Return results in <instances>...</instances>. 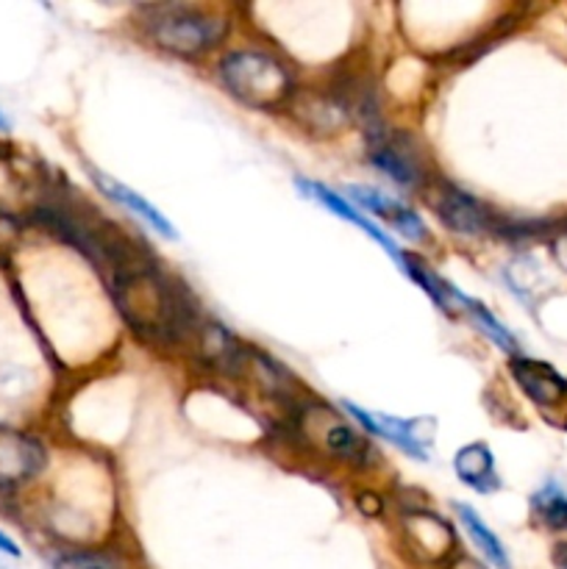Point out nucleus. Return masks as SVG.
<instances>
[{"instance_id":"f257e3e1","label":"nucleus","mask_w":567,"mask_h":569,"mask_svg":"<svg viewBox=\"0 0 567 569\" xmlns=\"http://www.w3.org/2000/svg\"><path fill=\"white\" fill-rule=\"evenodd\" d=\"M220 78L242 103L253 109H278L295 92L292 72L265 50H231L220 61Z\"/></svg>"},{"instance_id":"f03ea898","label":"nucleus","mask_w":567,"mask_h":569,"mask_svg":"<svg viewBox=\"0 0 567 569\" xmlns=\"http://www.w3.org/2000/svg\"><path fill=\"white\" fill-rule=\"evenodd\" d=\"M115 300L122 317L145 337H161L178 328V303L165 281L145 270H131L115 281Z\"/></svg>"},{"instance_id":"7ed1b4c3","label":"nucleus","mask_w":567,"mask_h":569,"mask_svg":"<svg viewBox=\"0 0 567 569\" xmlns=\"http://www.w3.org/2000/svg\"><path fill=\"white\" fill-rule=\"evenodd\" d=\"M150 37L165 50L181 56L203 53L215 48L226 33V22L203 11L187 9V6H170V9H156L148 20Z\"/></svg>"},{"instance_id":"20e7f679","label":"nucleus","mask_w":567,"mask_h":569,"mask_svg":"<svg viewBox=\"0 0 567 569\" xmlns=\"http://www.w3.org/2000/svg\"><path fill=\"white\" fill-rule=\"evenodd\" d=\"M304 433L311 445L326 450L328 456L361 465L367 459V445L350 426H345L342 417L328 406H306L304 411Z\"/></svg>"},{"instance_id":"39448f33","label":"nucleus","mask_w":567,"mask_h":569,"mask_svg":"<svg viewBox=\"0 0 567 569\" xmlns=\"http://www.w3.org/2000/svg\"><path fill=\"white\" fill-rule=\"evenodd\" d=\"M404 533L417 559L422 561H442L456 548L454 531L448 528V522L439 520L431 511L415 509L404 515Z\"/></svg>"},{"instance_id":"423d86ee","label":"nucleus","mask_w":567,"mask_h":569,"mask_svg":"<svg viewBox=\"0 0 567 569\" xmlns=\"http://www.w3.org/2000/svg\"><path fill=\"white\" fill-rule=\"evenodd\" d=\"M511 376L520 383L523 392L534 400L537 406H561L567 400V381L554 370V367L543 365L534 359H511Z\"/></svg>"},{"instance_id":"0eeeda50","label":"nucleus","mask_w":567,"mask_h":569,"mask_svg":"<svg viewBox=\"0 0 567 569\" xmlns=\"http://www.w3.org/2000/svg\"><path fill=\"white\" fill-rule=\"evenodd\" d=\"M44 465V450L37 439L14 431H0V483H17L37 476Z\"/></svg>"},{"instance_id":"6e6552de","label":"nucleus","mask_w":567,"mask_h":569,"mask_svg":"<svg viewBox=\"0 0 567 569\" xmlns=\"http://www.w3.org/2000/svg\"><path fill=\"white\" fill-rule=\"evenodd\" d=\"M370 161L378 170L387 172L392 181H398L400 187H420L422 183L420 156L406 142H395V139H384L381 133H376V144L370 148Z\"/></svg>"},{"instance_id":"1a4fd4ad","label":"nucleus","mask_w":567,"mask_h":569,"mask_svg":"<svg viewBox=\"0 0 567 569\" xmlns=\"http://www.w3.org/2000/svg\"><path fill=\"white\" fill-rule=\"evenodd\" d=\"M298 187L304 189V192H309L311 198L317 200V203H320V206H326V209H331L334 214H337V217H342V220H348L350 226L361 228V231H365L367 237H372V239H376V242L381 244V248L387 250V253L392 256L395 261H398V264H400V270H404V267H406V256L400 253L398 248H395V242H392V239H389L387 233H384L381 228L376 226V222H370V220H367L365 214H359V211H356L354 206H350V200L339 198L337 192H331V189L320 187V183H311V181H298Z\"/></svg>"},{"instance_id":"9d476101","label":"nucleus","mask_w":567,"mask_h":569,"mask_svg":"<svg viewBox=\"0 0 567 569\" xmlns=\"http://www.w3.org/2000/svg\"><path fill=\"white\" fill-rule=\"evenodd\" d=\"M437 214L442 217L445 226L456 233H481L489 228L487 209L476 198L465 194L456 187H445L439 194Z\"/></svg>"},{"instance_id":"9b49d317","label":"nucleus","mask_w":567,"mask_h":569,"mask_svg":"<svg viewBox=\"0 0 567 569\" xmlns=\"http://www.w3.org/2000/svg\"><path fill=\"white\" fill-rule=\"evenodd\" d=\"M92 181L98 183V189L106 194V198L117 200V203H120V206L131 209L133 214L142 217V220L148 222V226L153 228V231H159L161 237H165V239H178V231H176V228H172V222L167 220V217L161 214V211L156 209V206H150V200H145L142 194H137V192H133V189L122 187L120 181H115V178L106 176V172H100V170H92Z\"/></svg>"},{"instance_id":"f8f14e48","label":"nucleus","mask_w":567,"mask_h":569,"mask_svg":"<svg viewBox=\"0 0 567 569\" xmlns=\"http://www.w3.org/2000/svg\"><path fill=\"white\" fill-rule=\"evenodd\" d=\"M456 476L476 492H495L500 487L498 472H495V459L487 445H467L454 459Z\"/></svg>"},{"instance_id":"ddd939ff","label":"nucleus","mask_w":567,"mask_h":569,"mask_svg":"<svg viewBox=\"0 0 567 569\" xmlns=\"http://www.w3.org/2000/svg\"><path fill=\"white\" fill-rule=\"evenodd\" d=\"M348 411L361 422V426L370 428L372 433H378V437L384 439H392L400 450H406V453L415 456V459H426V445H422L420 439H415V433H411V428H415V422L411 420H398V417H389V415H370V411L350 403H348Z\"/></svg>"},{"instance_id":"4468645a","label":"nucleus","mask_w":567,"mask_h":569,"mask_svg":"<svg viewBox=\"0 0 567 569\" xmlns=\"http://www.w3.org/2000/svg\"><path fill=\"white\" fill-rule=\"evenodd\" d=\"M456 511H459L461 526H465V531L470 533V539H472V542H476V548L481 550L484 559H487L489 565L498 567V569H511L509 553H506V548H504V545H500V539L495 537L493 531H489L487 522H484L481 517H478L476 511L470 509V506L456 503Z\"/></svg>"},{"instance_id":"2eb2a0df","label":"nucleus","mask_w":567,"mask_h":569,"mask_svg":"<svg viewBox=\"0 0 567 569\" xmlns=\"http://www.w3.org/2000/svg\"><path fill=\"white\" fill-rule=\"evenodd\" d=\"M200 356L209 359L211 365H217L220 370H233L242 361V353H239V345L233 342L231 333L220 326H206L200 331Z\"/></svg>"},{"instance_id":"dca6fc26","label":"nucleus","mask_w":567,"mask_h":569,"mask_svg":"<svg viewBox=\"0 0 567 569\" xmlns=\"http://www.w3.org/2000/svg\"><path fill=\"white\" fill-rule=\"evenodd\" d=\"M534 511L550 531H567V495L556 483L539 489L531 498Z\"/></svg>"},{"instance_id":"f3484780","label":"nucleus","mask_w":567,"mask_h":569,"mask_svg":"<svg viewBox=\"0 0 567 569\" xmlns=\"http://www.w3.org/2000/svg\"><path fill=\"white\" fill-rule=\"evenodd\" d=\"M461 300H465V303H467L470 315L476 317V322H478V326H481V331L487 333V337L493 339V342L498 345L500 350H506V353H511L517 359V356H520V348H517V342H515V337H511V333H509V328L500 326V322L495 320L493 311H489L487 306L476 303V300H467V298H461Z\"/></svg>"},{"instance_id":"a211bd4d","label":"nucleus","mask_w":567,"mask_h":569,"mask_svg":"<svg viewBox=\"0 0 567 569\" xmlns=\"http://www.w3.org/2000/svg\"><path fill=\"white\" fill-rule=\"evenodd\" d=\"M348 194L356 200V203L365 206L367 211H372L376 217H387V220H392L395 211L400 209L395 200H389L387 194H381L378 189H370V187H350Z\"/></svg>"},{"instance_id":"6ab92c4d","label":"nucleus","mask_w":567,"mask_h":569,"mask_svg":"<svg viewBox=\"0 0 567 569\" xmlns=\"http://www.w3.org/2000/svg\"><path fill=\"white\" fill-rule=\"evenodd\" d=\"M53 569H120L115 559L103 553H72V556H61L56 561Z\"/></svg>"},{"instance_id":"aec40b11","label":"nucleus","mask_w":567,"mask_h":569,"mask_svg":"<svg viewBox=\"0 0 567 569\" xmlns=\"http://www.w3.org/2000/svg\"><path fill=\"white\" fill-rule=\"evenodd\" d=\"M392 226L398 228V231L404 233V237L417 239V242H420V239H428V228L422 226L420 217H417L415 211H411V209H406V206H400V209L395 211Z\"/></svg>"},{"instance_id":"412c9836","label":"nucleus","mask_w":567,"mask_h":569,"mask_svg":"<svg viewBox=\"0 0 567 569\" xmlns=\"http://www.w3.org/2000/svg\"><path fill=\"white\" fill-rule=\"evenodd\" d=\"M356 506H359L361 515H367V517H376L378 511H381V500L370 492H361L359 498H356Z\"/></svg>"},{"instance_id":"4be33fe9","label":"nucleus","mask_w":567,"mask_h":569,"mask_svg":"<svg viewBox=\"0 0 567 569\" xmlns=\"http://www.w3.org/2000/svg\"><path fill=\"white\" fill-rule=\"evenodd\" d=\"M0 553H3V556H9V559H20V556H22V550H20V545H17L14 539L9 537V533H3V531H0Z\"/></svg>"},{"instance_id":"5701e85b","label":"nucleus","mask_w":567,"mask_h":569,"mask_svg":"<svg viewBox=\"0 0 567 569\" xmlns=\"http://www.w3.org/2000/svg\"><path fill=\"white\" fill-rule=\"evenodd\" d=\"M448 569H487V567H484L481 561L472 559V556H465V553H461V556H456L454 561H450V567H448Z\"/></svg>"},{"instance_id":"b1692460","label":"nucleus","mask_w":567,"mask_h":569,"mask_svg":"<svg viewBox=\"0 0 567 569\" xmlns=\"http://www.w3.org/2000/svg\"><path fill=\"white\" fill-rule=\"evenodd\" d=\"M554 256H556V261H559V264L567 270V231L554 242Z\"/></svg>"},{"instance_id":"393cba45","label":"nucleus","mask_w":567,"mask_h":569,"mask_svg":"<svg viewBox=\"0 0 567 569\" xmlns=\"http://www.w3.org/2000/svg\"><path fill=\"white\" fill-rule=\"evenodd\" d=\"M556 565H559V569H567V545L556 548Z\"/></svg>"},{"instance_id":"a878e982","label":"nucleus","mask_w":567,"mask_h":569,"mask_svg":"<svg viewBox=\"0 0 567 569\" xmlns=\"http://www.w3.org/2000/svg\"><path fill=\"white\" fill-rule=\"evenodd\" d=\"M9 128H11V120L6 117V111L0 109V131H9Z\"/></svg>"}]
</instances>
